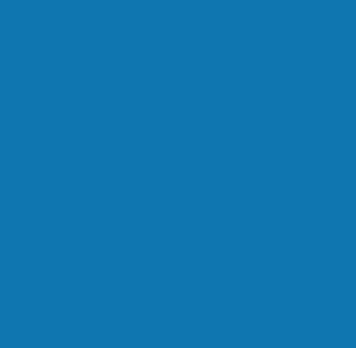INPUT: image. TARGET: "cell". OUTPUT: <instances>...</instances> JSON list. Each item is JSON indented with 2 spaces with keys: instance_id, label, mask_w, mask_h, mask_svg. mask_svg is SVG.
Instances as JSON below:
<instances>
[]
</instances>
